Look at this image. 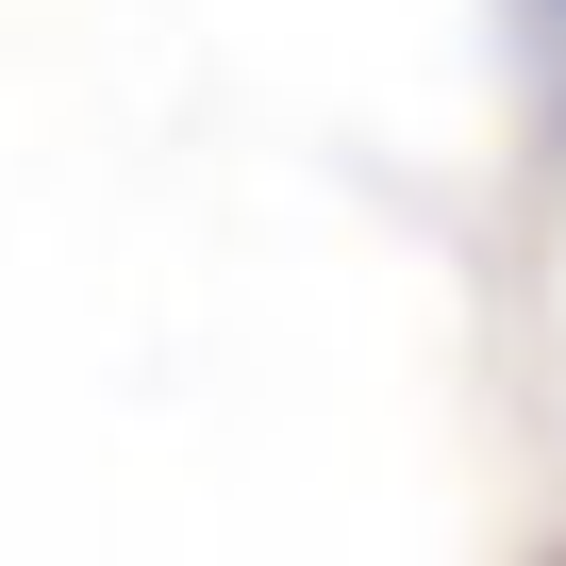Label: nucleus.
<instances>
[{
	"instance_id": "f257e3e1",
	"label": "nucleus",
	"mask_w": 566,
	"mask_h": 566,
	"mask_svg": "<svg viewBox=\"0 0 566 566\" xmlns=\"http://www.w3.org/2000/svg\"><path fill=\"white\" fill-rule=\"evenodd\" d=\"M549 566H566V549H549Z\"/></svg>"
}]
</instances>
